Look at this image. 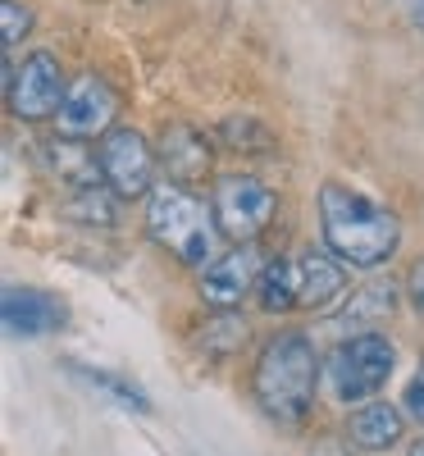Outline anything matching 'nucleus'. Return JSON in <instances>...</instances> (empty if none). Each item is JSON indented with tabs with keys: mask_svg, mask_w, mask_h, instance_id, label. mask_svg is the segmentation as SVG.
Masks as SVG:
<instances>
[{
	"mask_svg": "<svg viewBox=\"0 0 424 456\" xmlns=\"http://www.w3.org/2000/svg\"><path fill=\"white\" fill-rule=\"evenodd\" d=\"M146 233L156 238L169 256H178L192 270H206L219 256V219L206 201L183 192L178 183H160L146 197Z\"/></svg>",
	"mask_w": 424,
	"mask_h": 456,
	"instance_id": "nucleus-4",
	"label": "nucleus"
},
{
	"mask_svg": "<svg viewBox=\"0 0 424 456\" xmlns=\"http://www.w3.org/2000/svg\"><path fill=\"white\" fill-rule=\"evenodd\" d=\"M397 306V283L393 279H379V283H365L347 306L333 315V324H374V320H388Z\"/></svg>",
	"mask_w": 424,
	"mask_h": 456,
	"instance_id": "nucleus-15",
	"label": "nucleus"
},
{
	"mask_svg": "<svg viewBox=\"0 0 424 456\" xmlns=\"http://www.w3.org/2000/svg\"><path fill=\"white\" fill-rule=\"evenodd\" d=\"M64 92H69V83H64L60 60H55L51 51H32V55L23 60V69L14 73V83H10L5 101H10V114H14V119L42 124V119H55V114H60Z\"/></svg>",
	"mask_w": 424,
	"mask_h": 456,
	"instance_id": "nucleus-8",
	"label": "nucleus"
},
{
	"mask_svg": "<svg viewBox=\"0 0 424 456\" xmlns=\"http://www.w3.org/2000/svg\"><path fill=\"white\" fill-rule=\"evenodd\" d=\"M210 210L219 219V233L242 247V242H256L269 219L279 210V192H269V187L251 174H224L210 192Z\"/></svg>",
	"mask_w": 424,
	"mask_h": 456,
	"instance_id": "nucleus-6",
	"label": "nucleus"
},
{
	"mask_svg": "<svg viewBox=\"0 0 424 456\" xmlns=\"http://www.w3.org/2000/svg\"><path fill=\"white\" fill-rule=\"evenodd\" d=\"M347 434H352V443L365 447V452H388L402 438V411L393 402H365V406H356Z\"/></svg>",
	"mask_w": 424,
	"mask_h": 456,
	"instance_id": "nucleus-14",
	"label": "nucleus"
},
{
	"mask_svg": "<svg viewBox=\"0 0 424 456\" xmlns=\"http://www.w3.org/2000/svg\"><path fill=\"white\" fill-rule=\"evenodd\" d=\"M406 288H411V301H415V311L424 315V260H415V270H411Z\"/></svg>",
	"mask_w": 424,
	"mask_h": 456,
	"instance_id": "nucleus-22",
	"label": "nucleus"
},
{
	"mask_svg": "<svg viewBox=\"0 0 424 456\" xmlns=\"http://www.w3.org/2000/svg\"><path fill=\"white\" fill-rule=\"evenodd\" d=\"M160 165L169 174V183L187 187V183H201L215 165V151H210V137L192 124H169L165 137H160Z\"/></svg>",
	"mask_w": 424,
	"mask_h": 456,
	"instance_id": "nucleus-12",
	"label": "nucleus"
},
{
	"mask_svg": "<svg viewBox=\"0 0 424 456\" xmlns=\"http://www.w3.org/2000/svg\"><path fill=\"white\" fill-rule=\"evenodd\" d=\"M96 156H101L105 187L119 201L151 197V187H156V151L137 128H110L96 146Z\"/></svg>",
	"mask_w": 424,
	"mask_h": 456,
	"instance_id": "nucleus-7",
	"label": "nucleus"
},
{
	"mask_svg": "<svg viewBox=\"0 0 424 456\" xmlns=\"http://www.w3.org/2000/svg\"><path fill=\"white\" fill-rule=\"evenodd\" d=\"M393 365H397V352H393L388 338L356 333V338L338 342V347L329 352V361H324V384H329V393H333L342 406H352V402L374 397L383 384H388Z\"/></svg>",
	"mask_w": 424,
	"mask_h": 456,
	"instance_id": "nucleus-5",
	"label": "nucleus"
},
{
	"mask_svg": "<svg viewBox=\"0 0 424 456\" xmlns=\"http://www.w3.org/2000/svg\"><path fill=\"white\" fill-rule=\"evenodd\" d=\"M0 320H5V333L28 342V338H46V333H60L69 324V306L55 297V292H42V288H5L0 297Z\"/></svg>",
	"mask_w": 424,
	"mask_h": 456,
	"instance_id": "nucleus-11",
	"label": "nucleus"
},
{
	"mask_svg": "<svg viewBox=\"0 0 424 456\" xmlns=\"http://www.w3.org/2000/svg\"><path fill=\"white\" fill-rule=\"evenodd\" d=\"M260 251L256 242H242L233 251H219L206 270H201V301L210 311H233L238 301L247 297L251 283H260Z\"/></svg>",
	"mask_w": 424,
	"mask_h": 456,
	"instance_id": "nucleus-10",
	"label": "nucleus"
},
{
	"mask_svg": "<svg viewBox=\"0 0 424 456\" xmlns=\"http://www.w3.org/2000/svg\"><path fill=\"white\" fill-rule=\"evenodd\" d=\"M46 165H51V174L69 187V192L105 187L101 156H96V151H87L83 142H73V137H55V142H46Z\"/></svg>",
	"mask_w": 424,
	"mask_h": 456,
	"instance_id": "nucleus-13",
	"label": "nucleus"
},
{
	"mask_svg": "<svg viewBox=\"0 0 424 456\" xmlns=\"http://www.w3.org/2000/svg\"><path fill=\"white\" fill-rule=\"evenodd\" d=\"M411 456H424V438H420V443H415V447H411Z\"/></svg>",
	"mask_w": 424,
	"mask_h": 456,
	"instance_id": "nucleus-24",
	"label": "nucleus"
},
{
	"mask_svg": "<svg viewBox=\"0 0 424 456\" xmlns=\"http://www.w3.org/2000/svg\"><path fill=\"white\" fill-rule=\"evenodd\" d=\"M114 114H119V101H114L110 83H101L96 73L87 78H73L69 92H64V105L55 114V133L60 137H73V142H92V137H105L114 128Z\"/></svg>",
	"mask_w": 424,
	"mask_h": 456,
	"instance_id": "nucleus-9",
	"label": "nucleus"
},
{
	"mask_svg": "<svg viewBox=\"0 0 424 456\" xmlns=\"http://www.w3.org/2000/svg\"><path fill=\"white\" fill-rule=\"evenodd\" d=\"M315 388H320L315 342L301 329H279L274 338H265L256 370H251V393L269 420L301 425L315 406Z\"/></svg>",
	"mask_w": 424,
	"mask_h": 456,
	"instance_id": "nucleus-1",
	"label": "nucleus"
},
{
	"mask_svg": "<svg viewBox=\"0 0 424 456\" xmlns=\"http://www.w3.org/2000/svg\"><path fill=\"white\" fill-rule=\"evenodd\" d=\"M73 374L83 379L87 388H96V393H105L114 406H124V411H133V415H146L151 411V397L133 384V379H124V374H114V370H96V365H69Z\"/></svg>",
	"mask_w": 424,
	"mask_h": 456,
	"instance_id": "nucleus-16",
	"label": "nucleus"
},
{
	"mask_svg": "<svg viewBox=\"0 0 424 456\" xmlns=\"http://www.w3.org/2000/svg\"><path fill=\"white\" fill-rule=\"evenodd\" d=\"M402 5H406V10H411V19L424 28V0H402Z\"/></svg>",
	"mask_w": 424,
	"mask_h": 456,
	"instance_id": "nucleus-23",
	"label": "nucleus"
},
{
	"mask_svg": "<svg viewBox=\"0 0 424 456\" xmlns=\"http://www.w3.org/2000/svg\"><path fill=\"white\" fill-rule=\"evenodd\" d=\"M247 342V320L238 311H215V320L201 329V347L210 356H228V352H238Z\"/></svg>",
	"mask_w": 424,
	"mask_h": 456,
	"instance_id": "nucleus-17",
	"label": "nucleus"
},
{
	"mask_svg": "<svg viewBox=\"0 0 424 456\" xmlns=\"http://www.w3.org/2000/svg\"><path fill=\"white\" fill-rule=\"evenodd\" d=\"M69 219H78V224H101L110 228L114 224V192L110 187H87V192H73V201L64 206Z\"/></svg>",
	"mask_w": 424,
	"mask_h": 456,
	"instance_id": "nucleus-18",
	"label": "nucleus"
},
{
	"mask_svg": "<svg viewBox=\"0 0 424 456\" xmlns=\"http://www.w3.org/2000/svg\"><path fill=\"white\" fill-rule=\"evenodd\" d=\"M0 28H5V51L19 46L32 32V10L23 5V0H5V5H0Z\"/></svg>",
	"mask_w": 424,
	"mask_h": 456,
	"instance_id": "nucleus-20",
	"label": "nucleus"
},
{
	"mask_svg": "<svg viewBox=\"0 0 424 456\" xmlns=\"http://www.w3.org/2000/svg\"><path fill=\"white\" fill-rule=\"evenodd\" d=\"M402 411H411L415 420L424 425V365L415 370V379L406 384V393H402Z\"/></svg>",
	"mask_w": 424,
	"mask_h": 456,
	"instance_id": "nucleus-21",
	"label": "nucleus"
},
{
	"mask_svg": "<svg viewBox=\"0 0 424 456\" xmlns=\"http://www.w3.org/2000/svg\"><path fill=\"white\" fill-rule=\"evenodd\" d=\"M219 142L233 146V151H265V146H274V137H269V128L260 119H224L219 124Z\"/></svg>",
	"mask_w": 424,
	"mask_h": 456,
	"instance_id": "nucleus-19",
	"label": "nucleus"
},
{
	"mask_svg": "<svg viewBox=\"0 0 424 456\" xmlns=\"http://www.w3.org/2000/svg\"><path fill=\"white\" fill-rule=\"evenodd\" d=\"M347 288V270L333 251H315L306 247L297 256H274L265 260L256 297L269 315H283V311H320Z\"/></svg>",
	"mask_w": 424,
	"mask_h": 456,
	"instance_id": "nucleus-3",
	"label": "nucleus"
},
{
	"mask_svg": "<svg viewBox=\"0 0 424 456\" xmlns=\"http://www.w3.org/2000/svg\"><path fill=\"white\" fill-rule=\"evenodd\" d=\"M320 228H324V247L356 270H374V265L393 260L402 242V224L370 197L352 192L342 183H324L320 192Z\"/></svg>",
	"mask_w": 424,
	"mask_h": 456,
	"instance_id": "nucleus-2",
	"label": "nucleus"
}]
</instances>
